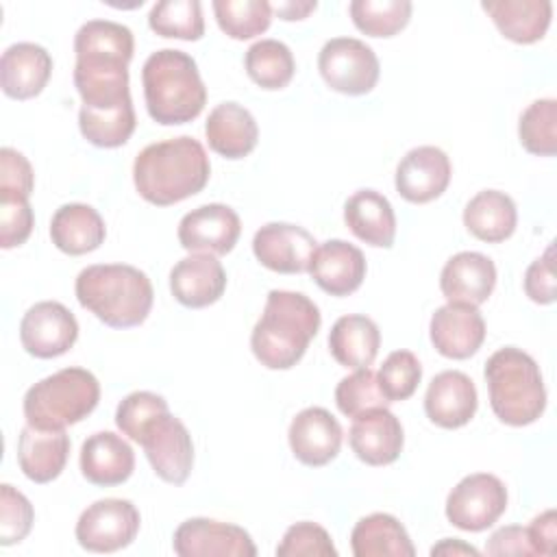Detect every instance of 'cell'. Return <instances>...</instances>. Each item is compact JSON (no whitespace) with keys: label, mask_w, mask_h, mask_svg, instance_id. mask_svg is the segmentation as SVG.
Masks as SVG:
<instances>
[{"label":"cell","mask_w":557,"mask_h":557,"mask_svg":"<svg viewBox=\"0 0 557 557\" xmlns=\"http://www.w3.org/2000/svg\"><path fill=\"white\" fill-rule=\"evenodd\" d=\"M74 87L87 109H113L131 100L128 63L135 39L128 26L89 20L74 37Z\"/></svg>","instance_id":"6da1fadb"},{"label":"cell","mask_w":557,"mask_h":557,"mask_svg":"<svg viewBox=\"0 0 557 557\" xmlns=\"http://www.w3.org/2000/svg\"><path fill=\"white\" fill-rule=\"evenodd\" d=\"M209 174V154L189 135L148 144L133 161L137 194L157 207H170L202 191Z\"/></svg>","instance_id":"7a4b0ae2"},{"label":"cell","mask_w":557,"mask_h":557,"mask_svg":"<svg viewBox=\"0 0 557 557\" xmlns=\"http://www.w3.org/2000/svg\"><path fill=\"white\" fill-rule=\"evenodd\" d=\"M320 324V309L309 296L272 289L250 333L252 355L268 370H289L305 357Z\"/></svg>","instance_id":"3957f363"},{"label":"cell","mask_w":557,"mask_h":557,"mask_svg":"<svg viewBox=\"0 0 557 557\" xmlns=\"http://www.w3.org/2000/svg\"><path fill=\"white\" fill-rule=\"evenodd\" d=\"M74 292L81 307L111 329L139 326L148 318L154 300L146 272L128 263L83 268L76 276Z\"/></svg>","instance_id":"277c9868"},{"label":"cell","mask_w":557,"mask_h":557,"mask_svg":"<svg viewBox=\"0 0 557 557\" xmlns=\"http://www.w3.org/2000/svg\"><path fill=\"white\" fill-rule=\"evenodd\" d=\"M148 115L163 126L196 120L207 104V87L196 61L174 48L152 52L141 67Z\"/></svg>","instance_id":"5b68a950"},{"label":"cell","mask_w":557,"mask_h":557,"mask_svg":"<svg viewBox=\"0 0 557 557\" xmlns=\"http://www.w3.org/2000/svg\"><path fill=\"white\" fill-rule=\"evenodd\" d=\"M485 381L494 416L509 426L533 424L546 409V387L535 359L516 348H498L485 361Z\"/></svg>","instance_id":"8992f818"},{"label":"cell","mask_w":557,"mask_h":557,"mask_svg":"<svg viewBox=\"0 0 557 557\" xmlns=\"http://www.w3.org/2000/svg\"><path fill=\"white\" fill-rule=\"evenodd\" d=\"M100 400V383L85 368H63L24 394L26 424L44 431H61L87 418Z\"/></svg>","instance_id":"52a82bcc"},{"label":"cell","mask_w":557,"mask_h":557,"mask_svg":"<svg viewBox=\"0 0 557 557\" xmlns=\"http://www.w3.org/2000/svg\"><path fill=\"white\" fill-rule=\"evenodd\" d=\"M318 70L333 91L346 96L372 91L381 74L376 52L355 37L329 39L318 54Z\"/></svg>","instance_id":"ba28073f"},{"label":"cell","mask_w":557,"mask_h":557,"mask_svg":"<svg viewBox=\"0 0 557 557\" xmlns=\"http://www.w3.org/2000/svg\"><path fill=\"white\" fill-rule=\"evenodd\" d=\"M507 509L505 483L487 472L463 476L446 498V518L453 527L470 533L490 529Z\"/></svg>","instance_id":"9c48e42d"},{"label":"cell","mask_w":557,"mask_h":557,"mask_svg":"<svg viewBox=\"0 0 557 557\" xmlns=\"http://www.w3.org/2000/svg\"><path fill=\"white\" fill-rule=\"evenodd\" d=\"M139 522V511L131 500L100 498L78 516L74 533L85 550L115 553L137 537Z\"/></svg>","instance_id":"30bf717a"},{"label":"cell","mask_w":557,"mask_h":557,"mask_svg":"<svg viewBox=\"0 0 557 557\" xmlns=\"http://www.w3.org/2000/svg\"><path fill=\"white\" fill-rule=\"evenodd\" d=\"M154 474L172 485H183L194 466V442L187 426L170 411L150 420L139 442Z\"/></svg>","instance_id":"8fae6325"},{"label":"cell","mask_w":557,"mask_h":557,"mask_svg":"<svg viewBox=\"0 0 557 557\" xmlns=\"http://www.w3.org/2000/svg\"><path fill=\"white\" fill-rule=\"evenodd\" d=\"M172 548L178 557H255L248 531L211 518H189L174 531Z\"/></svg>","instance_id":"7c38bea8"},{"label":"cell","mask_w":557,"mask_h":557,"mask_svg":"<svg viewBox=\"0 0 557 557\" xmlns=\"http://www.w3.org/2000/svg\"><path fill=\"white\" fill-rule=\"evenodd\" d=\"M78 339V322L74 313L57 302H35L20 322V342L24 350L37 359L65 355Z\"/></svg>","instance_id":"4fadbf2b"},{"label":"cell","mask_w":557,"mask_h":557,"mask_svg":"<svg viewBox=\"0 0 557 557\" xmlns=\"http://www.w3.org/2000/svg\"><path fill=\"white\" fill-rule=\"evenodd\" d=\"M318 250L315 237L289 222H268L252 237V252L257 261L278 274H300Z\"/></svg>","instance_id":"5bb4252c"},{"label":"cell","mask_w":557,"mask_h":557,"mask_svg":"<svg viewBox=\"0 0 557 557\" xmlns=\"http://www.w3.org/2000/svg\"><path fill=\"white\" fill-rule=\"evenodd\" d=\"M242 233V222L235 209L222 202L202 205L185 213L178 222V244L187 252L226 255L235 248Z\"/></svg>","instance_id":"9a60e30c"},{"label":"cell","mask_w":557,"mask_h":557,"mask_svg":"<svg viewBox=\"0 0 557 557\" xmlns=\"http://www.w3.org/2000/svg\"><path fill=\"white\" fill-rule=\"evenodd\" d=\"M453 165L448 154L437 146L411 148L396 165V191L413 205L440 198L450 183Z\"/></svg>","instance_id":"2e32d148"},{"label":"cell","mask_w":557,"mask_h":557,"mask_svg":"<svg viewBox=\"0 0 557 557\" xmlns=\"http://www.w3.org/2000/svg\"><path fill=\"white\" fill-rule=\"evenodd\" d=\"M342 426L337 418L324 407H307L289 422L287 440L294 457L309 466L320 468L333 461L342 448Z\"/></svg>","instance_id":"e0dca14e"},{"label":"cell","mask_w":557,"mask_h":557,"mask_svg":"<svg viewBox=\"0 0 557 557\" xmlns=\"http://www.w3.org/2000/svg\"><path fill=\"white\" fill-rule=\"evenodd\" d=\"M429 335L442 357L468 359L485 339V320L479 307L446 302L431 315Z\"/></svg>","instance_id":"ac0fdd59"},{"label":"cell","mask_w":557,"mask_h":557,"mask_svg":"<svg viewBox=\"0 0 557 557\" xmlns=\"http://www.w3.org/2000/svg\"><path fill=\"white\" fill-rule=\"evenodd\" d=\"M348 444L363 463L389 466L403 453V444H405L403 424L387 407L370 409L352 418V424L348 431Z\"/></svg>","instance_id":"d6986e66"},{"label":"cell","mask_w":557,"mask_h":557,"mask_svg":"<svg viewBox=\"0 0 557 557\" xmlns=\"http://www.w3.org/2000/svg\"><path fill=\"white\" fill-rule=\"evenodd\" d=\"M479 396L472 379L459 370L435 374L424 394L426 418L442 429H459L476 413Z\"/></svg>","instance_id":"ffe728a7"},{"label":"cell","mask_w":557,"mask_h":557,"mask_svg":"<svg viewBox=\"0 0 557 557\" xmlns=\"http://www.w3.org/2000/svg\"><path fill=\"white\" fill-rule=\"evenodd\" d=\"M226 272L215 255L191 252L170 270L172 296L189 309H202L222 298Z\"/></svg>","instance_id":"44dd1931"},{"label":"cell","mask_w":557,"mask_h":557,"mask_svg":"<svg viewBox=\"0 0 557 557\" xmlns=\"http://www.w3.org/2000/svg\"><path fill=\"white\" fill-rule=\"evenodd\" d=\"M366 270V257L357 246L344 239H329L318 246L307 272L322 292L348 296L361 287Z\"/></svg>","instance_id":"7402d4cb"},{"label":"cell","mask_w":557,"mask_h":557,"mask_svg":"<svg viewBox=\"0 0 557 557\" xmlns=\"http://www.w3.org/2000/svg\"><path fill=\"white\" fill-rule=\"evenodd\" d=\"M496 285V265L490 257L474 250L453 255L440 274V289L448 302L483 305Z\"/></svg>","instance_id":"603a6c76"},{"label":"cell","mask_w":557,"mask_h":557,"mask_svg":"<svg viewBox=\"0 0 557 557\" xmlns=\"http://www.w3.org/2000/svg\"><path fill=\"white\" fill-rule=\"evenodd\" d=\"M52 74L50 52L33 41L11 44L0 59V87L13 100H28L44 91Z\"/></svg>","instance_id":"cb8c5ba5"},{"label":"cell","mask_w":557,"mask_h":557,"mask_svg":"<svg viewBox=\"0 0 557 557\" xmlns=\"http://www.w3.org/2000/svg\"><path fill=\"white\" fill-rule=\"evenodd\" d=\"M78 463L89 483L113 487L131 479L135 470V453L122 435L113 431H98L83 442Z\"/></svg>","instance_id":"d4e9b609"},{"label":"cell","mask_w":557,"mask_h":557,"mask_svg":"<svg viewBox=\"0 0 557 557\" xmlns=\"http://www.w3.org/2000/svg\"><path fill=\"white\" fill-rule=\"evenodd\" d=\"M209 148L224 159L248 157L259 141V126L252 113L237 102H220L205 122Z\"/></svg>","instance_id":"484cf974"},{"label":"cell","mask_w":557,"mask_h":557,"mask_svg":"<svg viewBox=\"0 0 557 557\" xmlns=\"http://www.w3.org/2000/svg\"><path fill=\"white\" fill-rule=\"evenodd\" d=\"M70 455V437L65 429L44 431L26 424L17 437V463L26 479L33 483L54 481Z\"/></svg>","instance_id":"4316f807"},{"label":"cell","mask_w":557,"mask_h":557,"mask_svg":"<svg viewBox=\"0 0 557 557\" xmlns=\"http://www.w3.org/2000/svg\"><path fill=\"white\" fill-rule=\"evenodd\" d=\"M344 222L350 233L374 246L392 248L396 237V213L392 202L376 189H359L344 205Z\"/></svg>","instance_id":"83f0119b"},{"label":"cell","mask_w":557,"mask_h":557,"mask_svg":"<svg viewBox=\"0 0 557 557\" xmlns=\"http://www.w3.org/2000/svg\"><path fill=\"white\" fill-rule=\"evenodd\" d=\"M107 237V226L102 215L85 202L61 205L50 220V239L52 244L72 257L87 255Z\"/></svg>","instance_id":"f1b7e54d"},{"label":"cell","mask_w":557,"mask_h":557,"mask_svg":"<svg viewBox=\"0 0 557 557\" xmlns=\"http://www.w3.org/2000/svg\"><path fill=\"white\" fill-rule=\"evenodd\" d=\"M481 9L492 17L500 35L513 44L540 41L553 17L550 0H485Z\"/></svg>","instance_id":"f546056e"},{"label":"cell","mask_w":557,"mask_h":557,"mask_svg":"<svg viewBox=\"0 0 557 557\" xmlns=\"http://www.w3.org/2000/svg\"><path fill=\"white\" fill-rule=\"evenodd\" d=\"M381 348V331L376 322L361 313L342 315L329 333V350L333 359L350 370L370 368Z\"/></svg>","instance_id":"4dcf8cb0"},{"label":"cell","mask_w":557,"mask_h":557,"mask_svg":"<svg viewBox=\"0 0 557 557\" xmlns=\"http://www.w3.org/2000/svg\"><path fill=\"white\" fill-rule=\"evenodd\" d=\"M518 209L511 196L498 189H483L463 209V226L481 242L498 244L513 235Z\"/></svg>","instance_id":"1f68e13d"},{"label":"cell","mask_w":557,"mask_h":557,"mask_svg":"<svg viewBox=\"0 0 557 557\" xmlns=\"http://www.w3.org/2000/svg\"><path fill=\"white\" fill-rule=\"evenodd\" d=\"M350 548L355 557H413L416 548L407 529L392 513L363 516L350 533Z\"/></svg>","instance_id":"d6a6232c"},{"label":"cell","mask_w":557,"mask_h":557,"mask_svg":"<svg viewBox=\"0 0 557 557\" xmlns=\"http://www.w3.org/2000/svg\"><path fill=\"white\" fill-rule=\"evenodd\" d=\"M244 67L255 85L274 91L289 85L296 72V61L283 41L261 39L246 50Z\"/></svg>","instance_id":"836d02e7"},{"label":"cell","mask_w":557,"mask_h":557,"mask_svg":"<svg viewBox=\"0 0 557 557\" xmlns=\"http://www.w3.org/2000/svg\"><path fill=\"white\" fill-rule=\"evenodd\" d=\"M137 126L133 102L113 109H87L78 111L81 135L98 148L124 146Z\"/></svg>","instance_id":"e575fe53"},{"label":"cell","mask_w":557,"mask_h":557,"mask_svg":"<svg viewBox=\"0 0 557 557\" xmlns=\"http://www.w3.org/2000/svg\"><path fill=\"white\" fill-rule=\"evenodd\" d=\"M148 26L161 37L198 41L205 35L202 4L198 0H161L148 13Z\"/></svg>","instance_id":"d590c367"},{"label":"cell","mask_w":557,"mask_h":557,"mask_svg":"<svg viewBox=\"0 0 557 557\" xmlns=\"http://www.w3.org/2000/svg\"><path fill=\"white\" fill-rule=\"evenodd\" d=\"M220 30L231 39H252L270 28L272 4L265 0H213Z\"/></svg>","instance_id":"8d00e7d4"},{"label":"cell","mask_w":557,"mask_h":557,"mask_svg":"<svg viewBox=\"0 0 557 557\" xmlns=\"http://www.w3.org/2000/svg\"><path fill=\"white\" fill-rule=\"evenodd\" d=\"M348 11L363 35L394 37L409 24L413 4L409 0H352Z\"/></svg>","instance_id":"74e56055"},{"label":"cell","mask_w":557,"mask_h":557,"mask_svg":"<svg viewBox=\"0 0 557 557\" xmlns=\"http://www.w3.org/2000/svg\"><path fill=\"white\" fill-rule=\"evenodd\" d=\"M518 137L527 152L553 157L557 152V100H533L520 115Z\"/></svg>","instance_id":"f35d334b"},{"label":"cell","mask_w":557,"mask_h":557,"mask_svg":"<svg viewBox=\"0 0 557 557\" xmlns=\"http://www.w3.org/2000/svg\"><path fill=\"white\" fill-rule=\"evenodd\" d=\"M335 403L337 409L348 418H357L370 409L389 405L379 385L376 372L370 368H359L344 376L335 387Z\"/></svg>","instance_id":"ab89813d"},{"label":"cell","mask_w":557,"mask_h":557,"mask_svg":"<svg viewBox=\"0 0 557 557\" xmlns=\"http://www.w3.org/2000/svg\"><path fill=\"white\" fill-rule=\"evenodd\" d=\"M379 385L389 403H400L413 396L422 379V366L411 350H394L376 372Z\"/></svg>","instance_id":"60d3db41"},{"label":"cell","mask_w":557,"mask_h":557,"mask_svg":"<svg viewBox=\"0 0 557 557\" xmlns=\"http://www.w3.org/2000/svg\"><path fill=\"white\" fill-rule=\"evenodd\" d=\"M170 411L168 400L154 392H131L126 398L120 400L115 409V424L117 429L133 442H139L144 426L154 420L157 416Z\"/></svg>","instance_id":"b9f144b4"},{"label":"cell","mask_w":557,"mask_h":557,"mask_svg":"<svg viewBox=\"0 0 557 557\" xmlns=\"http://www.w3.org/2000/svg\"><path fill=\"white\" fill-rule=\"evenodd\" d=\"M35 511L30 500L9 483L0 485V544H20L33 529Z\"/></svg>","instance_id":"7bdbcfd3"},{"label":"cell","mask_w":557,"mask_h":557,"mask_svg":"<svg viewBox=\"0 0 557 557\" xmlns=\"http://www.w3.org/2000/svg\"><path fill=\"white\" fill-rule=\"evenodd\" d=\"M278 557H337V548L329 531L315 522L302 520L292 524L281 544L276 546Z\"/></svg>","instance_id":"ee69618b"},{"label":"cell","mask_w":557,"mask_h":557,"mask_svg":"<svg viewBox=\"0 0 557 557\" xmlns=\"http://www.w3.org/2000/svg\"><path fill=\"white\" fill-rule=\"evenodd\" d=\"M35 224L28 198L15 194H0V246L4 250L22 246Z\"/></svg>","instance_id":"f6af8a7d"},{"label":"cell","mask_w":557,"mask_h":557,"mask_svg":"<svg viewBox=\"0 0 557 557\" xmlns=\"http://www.w3.org/2000/svg\"><path fill=\"white\" fill-rule=\"evenodd\" d=\"M35 187V174L28 159L15 148L4 146L0 150V194H15L30 198Z\"/></svg>","instance_id":"bcb514c9"},{"label":"cell","mask_w":557,"mask_h":557,"mask_svg":"<svg viewBox=\"0 0 557 557\" xmlns=\"http://www.w3.org/2000/svg\"><path fill=\"white\" fill-rule=\"evenodd\" d=\"M524 294L537 305L555 302V274H553V244L527 268Z\"/></svg>","instance_id":"7dc6e473"},{"label":"cell","mask_w":557,"mask_h":557,"mask_svg":"<svg viewBox=\"0 0 557 557\" xmlns=\"http://www.w3.org/2000/svg\"><path fill=\"white\" fill-rule=\"evenodd\" d=\"M485 553L487 555H535L531 537L527 527L520 524H509V527H500L496 529L487 544H485Z\"/></svg>","instance_id":"c3c4849f"},{"label":"cell","mask_w":557,"mask_h":557,"mask_svg":"<svg viewBox=\"0 0 557 557\" xmlns=\"http://www.w3.org/2000/svg\"><path fill=\"white\" fill-rule=\"evenodd\" d=\"M535 555H553L557 550V513L546 509L527 527Z\"/></svg>","instance_id":"681fc988"},{"label":"cell","mask_w":557,"mask_h":557,"mask_svg":"<svg viewBox=\"0 0 557 557\" xmlns=\"http://www.w3.org/2000/svg\"><path fill=\"white\" fill-rule=\"evenodd\" d=\"M318 2L315 0H285V2H274L272 13H276L281 20L294 22V20H305L311 11H315Z\"/></svg>","instance_id":"f907efd6"},{"label":"cell","mask_w":557,"mask_h":557,"mask_svg":"<svg viewBox=\"0 0 557 557\" xmlns=\"http://www.w3.org/2000/svg\"><path fill=\"white\" fill-rule=\"evenodd\" d=\"M431 555H479V550L470 544H463L461 540H455V537H444L440 544H435L431 548Z\"/></svg>","instance_id":"816d5d0a"}]
</instances>
